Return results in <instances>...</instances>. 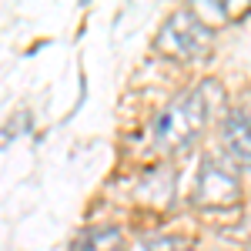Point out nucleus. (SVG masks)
I'll use <instances>...</instances> for the list:
<instances>
[{"mask_svg":"<svg viewBox=\"0 0 251 251\" xmlns=\"http://www.w3.org/2000/svg\"><path fill=\"white\" fill-rule=\"evenodd\" d=\"M71 251H124V234L114 225H94L74 238Z\"/></svg>","mask_w":251,"mask_h":251,"instance_id":"nucleus-5","label":"nucleus"},{"mask_svg":"<svg viewBox=\"0 0 251 251\" xmlns=\"http://www.w3.org/2000/svg\"><path fill=\"white\" fill-rule=\"evenodd\" d=\"M154 47L171 60H204L214 47V30L198 17V10H174L154 37Z\"/></svg>","mask_w":251,"mask_h":251,"instance_id":"nucleus-2","label":"nucleus"},{"mask_svg":"<svg viewBox=\"0 0 251 251\" xmlns=\"http://www.w3.org/2000/svg\"><path fill=\"white\" fill-rule=\"evenodd\" d=\"M144 251H188V241H181V238H154V241H148Z\"/></svg>","mask_w":251,"mask_h":251,"instance_id":"nucleus-7","label":"nucleus"},{"mask_svg":"<svg viewBox=\"0 0 251 251\" xmlns=\"http://www.w3.org/2000/svg\"><path fill=\"white\" fill-rule=\"evenodd\" d=\"M194 204L201 208H214V211H225V208H238L241 201V184H238V174L231 168H225L221 161L208 157L198 171L194 181Z\"/></svg>","mask_w":251,"mask_h":251,"instance_id":"nucleus-3","label":"nucleus"},{"mask_svg":"<svg viewBox=\"0 0 251 251\" xmlns=\"http://www.w3.org/2000/svg\"><path fill=\"white\" fill-rule=\"evenodd\" d=\"M225 148L234 161L251 164V111H231L225 117Z\"/></svg>","mask_w":251,"mask_h":251,"instance_id":"nucleus-4","label":"nucleus"},{"mask_svg":"<svg viewBox=\"0 0 251 251\" xmlns=\"http://www.w3.org/2000/svg\"><path fill=\"white\" fill-rule=\"evenodd\" d=\"M214 104H221L218 80H201L188 94L171 100L164 111H157V117L151 121V131H148L151 144L161 154H177V151L191 148L194 141H198V134L204 131Z\"/></svg>","mask_w":251,"mask_h":251,"instance_id":"nucleus-1","label":"nucleus"},{"mask_svg":"<svg viewBox=\"0 0 251 251\" xmlns=\"http://www.w3.org/2000/svg\"><path fill=\"white\" fill-rule=\"evenodd\" d=\"M171 191H174V174L168 168H151L137 181V198H151L154 208H168Z\"/></svg>","mask_w":251,"mask_h":251,"instance_id":"nucleus-6","label":"nucleus"}]
</instances>
